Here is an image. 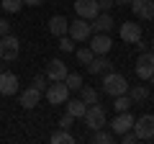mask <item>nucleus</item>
Segmentation results:
<instances>
[{
	"label": "nucleus",
	"instance_id": "obj_1",
	"mask_svg": "<svg viewBox=\"0 0 154 144\" xmlns=\"http://www.w3.org/2000/svg\"><path fill=\"white\" fill-rule=\"evenodd\" d=\"M103 93L110 95V98H116V95H123L128 93V83L123 75H118V72H105V77H103Z\"/></svg>",
	"mask_w": 154,
	"mask_h": 144
},
{
	"label": "nucleus",
	"instance_id": "obj_2",
	"mask_svg": "<svg viewBox=\"0 0 154 144\" xmlns=\"http://www.w3.org/2000/svg\"><path fill=\"white\" fill-rule=\"evenodd\" d=\"M18 54H21V41L13 33L0 36V62H13L18 59Z\"/></svg>",
	"mask_w": 154,
	"mask_h": 144
},
{
	"label": "nucleus",
	"instance_id": "obj_3",
	"mask_svg": "<svg viewBox=\"0 0 154 144\" xmlns=\"http://www.w3.org/2000/svg\"><path fill=\"white\" fill-rule=\"evenodd\" d=\"M72 41H88L93 36V26H90L85 18H77V21H69V31H67Z\"/></svg>",
	"mask_w": 154,
	"mask_h": 144
},
{
	"label": "nucleus",
	"instance_id": "obj_4",
	"mask_svg": "<svg viewBox=\"0 0 154 144\" xmlns=\"http://www.w3.org/2000/svg\"><path fill=\"white\" fill-rule=\"evenodd\" d=\"M131 131L136 134V139H154V116L152 113H144L141 118L134 121Z\"/></svg>",
	"mask_w": 154,
	"mask_h": 144
},
{
	"label": "nucleus",
	"instance_id": "obj_5",
	"mask_svg": "<svg viewBox=\"0 0 154 144\" xmlns=\"http://www.w3.org/2000/svg\"><path fill=\"white\" fill-rule=\"evenodd\" d=\"M85 124H88V129H93V131H98V129H103L105 126V111H103V105H98V103H93L85 111Z\"/></svg>",
	"mask_w": 154,
	"mask_h": 144
},
{
	"label": "nucleus",
	"instance_id": "obj_6",
	"mask_svg": "<svg viewBox=\"0 0 154 144\" xmlns=\"http://www.w3.org/2000/svg\"><path fill=\"white\" fill-rule=\"evenodd\" d=\"M67 98H69V88H67L64 80H59V83H51L49 88H46V100H49L51 105L67 103Z\"/></svg>",
	"mask_w": 154,
	"mask_h": 144
},
{
	"label": "nucleus",
	"instance_id": "obj_7",
	"mask_svg": "<svg viewBox=\"0 0 154 144\" xmlns=\"http://www.w3.org/2000/svg\"><path fill=\"white\" fill-rule=\"evenodd\" d=\"M131 13L139 21H154V0H131Z\"/></svg>",
	"mask_w": 154,
	"mask_h": 144
},
{
	"label": "nucleus",
	"instance_id": "obj_8",
	"mask_svg": "<svg viewBox=\"0 0 154 144\" xmlns=\"http://www.w3.org/2000/svg\"><path fill=\"white\" fill-rule=\"evenodd\" d=\"M136 75L141 80H149L154 75V54L152 52H141L136 59Z\"/></svg>",
	"mask_w": 154,
	"mask_h": 144
},
{
	"label": "nucleus",
	"instance_id": "obj_9",
	"mask_svg": "<svg viewBox=\"0 0 154 144\" xmlns=\"http://www.w3.org/2000/svg\"><path fill=\"white\" fill-rule=\"evenodd\" d=\"M75 13L77 18H85V21H93L98 16V0H75Z\"/></svg>",
	"mask_w": 154,
	"mask_h": 144
},
{
	"label": "nucleus",
	"instance_id": "obj_10",
	"mask_svg": "<svg viewBox=\"0 0 154 144\" xmlns=\"http://www.w3.org/2000/svg\"><path fill=\"white\" fill-rule=\"evenodd\" d=\"M88 41H90V49H93L95 54H108L110 46H113V41H110V33H100V31H95Z\"/></svg>",
	"mask_w": 154,
	"mask_h": 144
},
{
	"label": "nucleus",
	"instance_id": "obj_11",
	"mask_svg": "<svg viewBox=\"0 0 154 144\" xmlns=\"http://www.w3.org/2000/svg\"><path fill=\"white\" fill-rule=\"evenodd\" d=\"M134 121H136V118H134L128 111H118V116L110 121V131L113 134H123V131H128V129L134 126Z\"/></svg>",
	"mask_w": 154,
	"mask_h": 144
},
{
	"label": "nucleus",
	"instance_id": "obj_12",
	"mask_svg": "<svg viewBox=\"0 0 154 144\" xmlns=\"http://www.w3.org/2000/svg\"><path fill=\"white\" fill-rule=\"evenodd\" d=\"M90 26H93V33H95V31L110 33V28H113V16H110V11H100L98 16L90 21Z\"/></svg>",
	"mask_w": 154,
	"mask_h": 144
},
{
	"label": "nucleus",
	"instance_id": "obj_13",
	"mask_svg": "<svg viewBox=\"0 0 154 144\" xmlns=\"http://www.w3.org/2000/svg\"><path fill=\"white\" fill-rule=\"evenodd\" d=\"M85 67H88L90 75H103V72H110V70H113V64L108 62V57H105V54H95Z\"/></svg>",
	"mask_w": 154,
	"mask_h": 144
},
{
	"label": "nucleus",
	"instance_id": "obj_14",
	"mask_svg": "<svg viewBox=\"0 0 154 144\" xmlns=\"http://www.w3.org/2000/svg\"><path fill=\"white\" fill-rule=\"evenodd\" d=\"M46 77H49L51 83L64 80L67 77V64L62 59H49V64H46Z\"/></svg>",
	"mask_w": 154,
	"mask_h": 144
},
{
	"label": "nucleus",
	"instance_id": "obj_15",
	"mask_svg": "<svg viewBox=\"0 0 154 144\" xmlns=\"http://www.w3.org/2000/svg\"><path fill=\"white\" fill-rule=\"evenodd\" d=\"M18 93V77L13 72H0V95H16Z\"/></svg>",
	"mask_w": 154,
	"mask_h": 144
},
{
	"label": "nucleus",
	"instance_id": "obj_16",
	"mask_svg": "<svg viewBox=\"0 0 154 144\" xmlns=\"http://www.w3.org/2000/svg\"><path fill=\"white\" fill-rule=\"evenodd\" d=\"M121 39L126 41V44H136V41L141 39V26L134 23V21H126L121 26Z\"/></svg>",
	"mask_w": 154,
	"mask_h": 144
},
{
	"label": "nucleus",
	"instance_id": "obj_17",
	"mask_svg": "<svg viewBox=\"0 0 154 144\" xmlns=\"http://www.w3.org/2000/svg\"><path fill=\"white\" fill-rule=\"evenodd\" d=\"M38 100H41V90H36L33 85H31V88H26V90L21 93V105L26 108V111L36 108V105H38Z\"/></svg>",
	"mask_w": 154,
	"mask_h": 144
},
{
	"label": "nucleus",
	"instance_id": "obj_18",
	"mask_svg": "<svg viewBox=\"0 0 154 144\" xmlns=\"http://www.w3.org/2000/svg\"><path fill=\"white\" fill-rule=\"evenodd\" d=\"M49 31L54 33V36H64V33L69 31V21H67V16H54L49 21Z\"/></svg>",
	"mask_w": 154,
	"mask_h": 144
},
{
	"label": "nucleus",
	"instance_id": "obj_19",
	"mask_svg": "<svg viewBox=\"0 0 154 144\" xmlns=\"http://www.w3.org/2000/svg\"><path fill=\"white\" fill-rule=\"evenodd\" d=\"M85 111H88V105H85V100H82V98H80V100L67 98V113H69V116L82 118V116H85Z\"/></svg>",
	"mask_w": 154,
	"mask_h": 144
},
{
	"label": "nucleus",
	"instance_id": "obj_20",
	"mask_svg": "<svg viewBox=\"0 0 154 144\" xmlns=\"http://www.w3.org/2000/svg\"><path fill=\"white\" fill-rule=\"evenodd\" d=\"M51 144H75V136L69 134V129H62V131H54L49 136Z\"/></svg>",
	"mask_w": 154,
	"mask_h": 144
},
{
	"label": "nucleus",
	"instance_id": "obj_21",
	"mask_svg": "<svg viewBox=\"0 0 154 144\" xmlns=\"http://www.w3.org/2000/svg\"><path fill=\"white\" fill-rule=\"evenodd\" d=\"M128 98H131V103H144V100L149 98V90L144 88V85H136V88L128 90Z\"/></svg>",
	"mask_w": 154,
	"mask_h": 144
},
{
	"label": "nucleus",
	"instance_id": "obj_22",
	"mask_svg": "<svg viewBox=\"0 0 154 144\" xmlns=\"http://www.w3.org/2000/svg\"><path fill=\"white\" fill-rule=\"evenodd\" d=\"M80 95H82L85 105H93V103H98V90H95V88H90V85H88V88L82 85V88H80Z\"/></svg>",
	"mask_w": 154,
	"mask_h": 144
},
{
	"label": "nucleus",
	"instance_id": "obj_23",
	"mask_svg": "<svg viewBox=\"0 0 154 144\" xmlns=\"http://www.w3.org/2000/svg\"><path fill=\"white\" fill-rule=\"evenodd\" d=\"M90 142L93 144H113V134L98 129V131H93V139H90Z\"/></svg>",
	"mask_w": 154,
	"mask_h": 144
},
{
	"label": "nucleus",
	"instance_id": "obj_24",
	"mask_svg": "<svg viewBox=\"0 0 154 144\" xmlns=\"http://www.w3.org/2000/svg\"><path fill=\"white\" fill-rule=\"evenodd\" d=\"M64 83H67V88H69V90H80V88H82V77H80L77 72H67Z\"/></svg>",
	"mask_w": 154,
	"mask_h": 144
},
{
	"label": "nucleus",
	"instance_id": "obj_25",
	"mask_svg": "<svg viewBox=\"0 0 154 144\" xmlns=\"http://www.w3.org/2000/svg\"><path fill=\"white\" fill-rule=\"evenodd\" d=\"M128 105H131V98H128L126 93H123V95H116V100H113V108H116V111H128Z\"/></svg>",
	"mask_w": 154,
	"mask_h": 144
},
{
	"label": "nucleus",
	"instance_id": "obj_26",
	"mask_svg": "<svg viewBox=\"0 0 154 144\" xmlns=\"http://www.w3.org/2000/svg\"><path fill=\"white\" fill-rule=\"evenodd\" d=\"M3 3V11L5 13H18L23 8V0H0Z\"/></svg>",
	"mask_w": 154,
	"mask_h": 144
},
{
	"label": "nucleus",
	"instance_id": "obj_27",
	"mask_svg": "<svg viewBox=\"0 0 154 144\" xmlns=\"http://www.w3.org/2000/svg\"><path fill=\"white\" fill-rule=\"evenodd\" d=\"M75 54H77V59L82 62V64H88V62L95 57V52L90 49V46H85V49H75Z\"/></svg>",
	"mask_w": 154,
	"mask_h": 144
},
{
	"label": "nucleus",
	"instance_id": "obj_28",
	"mask_svg": "<svg viewBox=\"0 0 154 144\" xmlns=\"http://www.w3.org/2000/svg\"><path fill=\"white\" fill-rule=\"evenodd\" d=\"M59 49L67 52V54H69V52H75V41H72L67 33H64V36H59Z\"/></svg>",
	"mask_w": 154,
	"mask_h": 144
},
{
	"label": "nucleus",
	"instance_id": "obj_29",
	"mask_svg": "<svg viewBox=\"0 0 154 144\" xmlns=\"http://www.w3.org/2000/svg\"><path fill=\"white\" fill-rule=\"evenodd\" d=\"M33 88L41 90V93H46V75H36V77H33Z\"/></svg>",
	"mask_w": 154,
	"mask_h": 144
},
{
	"label": "nucleus",
	"instance_id": "obj_30",
	"mask_svg": "<svg viewBox=\"0 0 154 144\" xmlns=\"http://www.w3.org/2000/svg\"><path fill=\"white\" fill-rule=\"evenodd\" d=\"M134 142H136V134H134L131 129H128V131H123V134H121V144H134Z\"/></svg>",
	"mask_w": 154,
	"mask_h": 144
},
{
	"label": "nucleus",
	"instance_id": "obj_31",
	"mask_svg": "<svg viewBox=\"0 0 154 144\" xmlns=\"http://www.w3.org/2000/svg\"><path fill=\"white\" fill-rule=\"evenodd\" d=\"M72 124H75V116H69V113H64V116L59 118V129H69Z\"/></svg>",
	"mask_w": 154,
	"mask_h": 144
},
{
	"label": "nucleus",
	"instance_id": "obj_32",
	"mask_svg": "<svg viewBox=\"0 0 154 144\" xmlns=\"http://www.w3.org/2000/svg\"><path fill=\"white\" fill-rule=\"evenodd\" d=\"M113 5H116L113 0H98V11H110Z\"/></svg>",
	"mask_w": 154,
	"mask_h": 144
},
{
	"label": "nucleus",
	"instance_id": "obj_33",
	"mask_svg": "<svg viewBox=\"0 0 154 144\" xmlns=\"http://www.w3.org/2000/svg\"><path fill=\"white\" fill-rule=\"evenodd\" d=\"M5 33H11V23L5 18H0V36H5Z\"/></svg>",
	"mask_w": 154,
	"mask_h": 144
},
{
	"label": "nucleus",
	"instance_id": "obj_34",
	"mask_svg": "<svg viewBox=\"0 0 154 144\" xmlns=\"http://www.w3.org/2000/svg\"><path fill=\"white\" fill-rule=\"evenodd\" d=\"M44 0H23V5H31V8H36V5H41Z\"/></svg>",
	"mask_w": 154,
	"mask_h": 144
},
{
	"label": "nucleus",
	"instance_id": "obj_35",
	"mask_svg": "<svg viewBox=\"0 0 154 144\" xmlns=\"http://www.w3.org/2000/svg\"><path fill=\"white\" fill-rule=\"evenodd\" d=\"M136 46H139V52H149V46H146V44H144V41H141V39H139V41H136Z\"/></svg>",
	"mask_w": 154,
	"mask_h": 144
},
{
	"label": "nucleus",
	"instance_id": "obj_36",
	"mask_svg": "<svg viewBox=\"0 0 154 144\" xmlns=\"http://www.w3.org/2000/svg\"><path fill=\"white\" fill-rule=\"evenodd\" d=\"M116 5H131V0H113Z\"/></svg>",
	"mask_w": 154,
	"mask_h": 144
},
{
	"label": "nucleus",
	"instance_id": "obj_37",
	"mask_svg": "<svg viewBox=\"0 0 154 144\" xmlns=\"http://www.w3.org/2000/svg\"><path fill=\"white\" fill-rule=\"evenodd\" d=\"M149 83H152V88H154V75H152V77H149Z\"/></svg>",
	"mask_w": 154,
	"mask_h": 144
},
{
	"label": "nucleus",
	"instance_id": "obj_38",
	"mask_svg": "<svg viewBox=\"0 0 154 144\" xmlns=\"http://www.w3.org/2000/svg\"><path fill=\"white\" fill-rule=\"evenodd\" d=\"M152 54H154V41H152Z\"/></svg>",
	"mask_w": 154,
	"mask_h": 144
},
{
	"label": "nucleus",
	"instance_id": "obj_39",
	"mask_svg": "<svg viewBox=\"0 0 154 144\" xmlns=\"http://www.w3.org/2000/svg\"><path fill=\"white\" fill-rule=\"evenodd\" d=\"M0 72H3V70H0Z\"/></svg>",
	"mask_w": 154,
	"mask_h": 144
}]
</instances>
